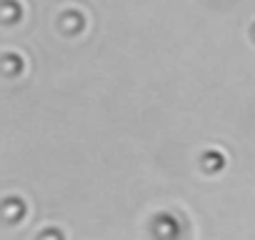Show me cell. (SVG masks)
Listing matches in <instances>:
<instances>
[{"mask_svg":"<svg viewBox=\"0 0 255 240\" xmlns=\"http://www.w3.org/2000/svg\"><path fill=\"white\" fill-rule=\"evenodd\" d=\"M153 233L155 235H163V238H173L180 233V223L170 215V213H160L155 220H153Z\"/></svg>","mask_w":255,"mask_h":240,"instance_id":"6da1fadb","label":"cell"},{"mask_svg":"<svg viewBox=\"0 0 255 240\" xmlns=\"http://www.w3.org/2000/svg\"><path fill=\"white\" fill-rule=\"evenodd\" d=\"M60 28H63L68 35H75V33H80V30L85 28V18H83L78 10H68V13L60 15Z\"/></svg>","mask_w":255,"mask_h":240,"instance_id":"7a4b0ae2","label":"cell"},{"mask_svg":"<svg viewBox=\"0 0 255 240\" xmlns=\"http://www.w3.org/2000/svg\"><path fill=\"white\" fill-rule=\"evenodd\" d=\"M23 213H25V203L20 198H5L3 200V218L8 223H18L23 218Z\"/></svg>","mask_w":255,"mask_h":240,"instance_id":"3957f363","label":"cell"},{"mask_svg":"<svg viewBox=\"0 0 255 240\" xmlns=\"http://www.w3.org/2000/svg\"><path fill=\"white\" fill-rule=\"evenodd\" d=\"M203 168L208 170V173H218V170H223L225 168V155L223 153H218V150H208L205 155H203Z\"/></svg>","mask_w":255,"mask_h":240,"instance_id":"277c9868","label":"cell"},{"mask_svg":"<svg viewBox=\"0 0 255 240\" xmlns=\"http://www.w3.org/2000/svg\"><path fill=\"white\" fill-rule=\"evenodd\" d=\"M3 70H5L8 75L20 73V70H23V58L15 55V53H5V55H3Z\"/></svg>","mask_w":255,"mask_h":240,"instance_id":"5b68a950","label":"cell"},{"mask_svg":"<svg viewBox=\"0 0 255 240\" xmlns=\"http://www.w3.org/2000/svg\"><path fill=\"white\" fill-rule=\"evenodd\" d=\"M20 15H23V10L15 0H3V20L5 23H15Z\"/></svg>","mask_w":255,"mask_h":240,"instance_id":"8992f818","label":"cell"},{"mask_svg":"<svg viewBox=\"0 0 255 240\" xmlns=\"http://www.w3.org/2000/svg\"><path fill=\"white\" fill-rule=\"evenodd\" d=\"M253 38H255V23H253Z\"/></svg>","mask_w":255,"mask_h":240,"instance_id":"52a82bcc","label":"cell"}]
</instances>
